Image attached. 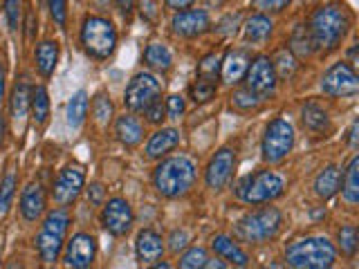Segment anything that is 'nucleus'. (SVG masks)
<instances>
[{
    "label": "nucleus",
    "mask_w": 359,
    "mask_h": 269,
    "mask_svg": "<svg viewBox=\"0 0 359 269\" xmlns=\"http://www.w3.org/2000/svg\"><path fill=\"white\" fill-rule=\"evenodd\" d=\"M196 182V164L187 155L166 157L164 162L157 164L153 173V184L157 193L164 198H180L187 195Z\"/></svg>",
    "instance_id": "f257e3e1"
},
{
    "label": "nucleus",
    "mask_w": 359,
    "mask_h": 269,
    "mask_svg": "<svg viewBox=\"0 0 359 269\" xmlns=\"http://www.w3.org/2000/svg\"><path fill=\"white\" fill-rule=\"evenodd\" d=\"M348 25H351V18H348L344 7L337 5H325L319 7L310 18V27L308 34L312 39L314 48L321 50H332L341 43V39L346 36Z\"/></svg>",
    "instance_id": "f03ea898"
},
{
    "label": "nucleus",
    "mask_w": 359,
    "mask_h": 269,
    "mask_svg": "<svg viewBox=\"0 0 359 269\" xmlns=\"http://www.w3.org/2000/svg\"><path fill=\"white\" fill-rule=\"evenodd\" d=\"M280 224H283V216L276 207H263L258 211L247 213L245 218H241L233 227V235L241 242H250V244H263L269 242L274 235L280 231Z\"/></svg>",
    "instance_id": "7ed1b4c3"
},
{
    "label": "nucleus",
    "mask_w": 359,
    "mask_h": 269,
    "mask_svg": "<svg viewBox=\"0 0 359 269\" xmlns=\"http://www.w3.org/2000/svg\"><path fill=\"white\" fill-rule=\"evenodd\" d=\"M285 261L299 269H328L337 261V249L328 238H303L287 247Z\"/></svg>",
    "instance_id": "20e7f679"
},
{
    "label": "nucleus",
    "mask_w": 359,
    "mask_h": 269,
    "mask_svg": "<svg viewBox=\"0 0 359 269\" xmlns=\"http://www.w3.org/2000/svg\"><path fill=\"white\" fill-rule=\"evenodd\" d=\"M283 191H285L283 175H278L276 171H258L241 179L238 186H236V195L245 205H267V202L283 195Z\"/></svg>",
    "instance_id": "39448f33"
},
{
    "label": "nucleus",
    "mask_w": 359,
    "mask_h": 269,
    "mask_svg": "<svg viewBox=\"0 0 359 269\" xmlns=\"http://www.w3.org/2000/svg\"><path fill=\"white\" fill-rule=\"evenodd\" d=\"M67 227H70V216H67L65 209H56L48 213V218L43 220L41 231L36 235V247L43 263L50 265L59 258V254L63 251Z\"/></svg>",
    "instance_id": "423d86ee"
},
{
    "label": "nucleus",
    "mask_w": 359,
    "mask_h": 269,
    "mask_svg": "<svg viewBox=\"0 0 359 269\" xmlns=\"http://www.w3.org/2000/svg\"><path fill=\"white\" fill-rule=\"evenodd\" d=\"M81 45L93 59H108L117 48V29L110 20L90 16L81 27Z\"/></svg>",
    "instance_id": "0eeeda50"
},
{
    "label": "nucleus",
    "mask_w": 359,
    "mask_h": 269,
    "mask_svg": "<svg viewBox=\"0 0 359 269\" xmlns=\"http://www.w3.org/2000/svg\"><path fill=\"white\" fill-rule=\"evenodd\" d=\"M294 126L287 121V119H272L267 123L265 134H263V144H261V151H263V160L267 164H278L283 162L285 157L290 155V151L294 149Z\"/></svg>",
    "instance_id": "6e6552de"
},
{
    "label": "nucleus",
    "mask_w": 359,
    "mask_h": 269,
    "mask_svg": "<svg viewBox=\"0 0 359 269\" xmlns=\"http://www.w3.org/2000/svg\"><path fill=\"white\" fill-rule=\"evenodd\" d=\"M162 97V83L149 72H140L130 78V83L126 85V95L123 101L130 112H144L155 99Z\"/></svg>",
    "instance_id": "1a4fd4ad"
},
{
    "label": "nucleus",
    "mask_w": 359,
    "mask_h": 269,
    "mask_svg": "<svg viewBox=\"0 0 359 269\" xmlns=\"http://www.w3.org/2000/svg\"><path fill=\"white\" fill-rule=\"evenodd\" d=\"M321 90H323V95H328V97L357 95L359 78L353 70V65L341 61V63H334L332 67H328L325 74L321 76Z\"/></svg>",
    "instance_id": "9d476101"
},
{
    "label": "nucleus",
    "mask_w": 359,
    "mask_h": 269,
    "mask_svg": "<svg viewBox=\"0 0 359 269\" xmlns=\"http://www.w3.org/2000/svg\"><path fill=\"white\" fill-rule=\"evenodd\" d=\"M247 88L258 99H267L274 95L276 90V72H274V63L269 61V56H256L254 61L247 65Z\"/></svg>",
    "instance_id": "9b49d317"
},
{
    "label": "nucleus",
    "mask_w": 359,
    "mask_h": 269,
    "mask_svg": "<svg viewBox=\"0 0 359 269\" xmlns=\"http://www.w3.org/2000/svg\"><path fill=\"white\" fill-rule=\"evenodd\" d=\"M133 207L123 198H110L101 211V224L110 235H126L133 227Z\"/></svg>",
    "instance_id": "f8f14e48"
},
{
    "label": "nucleus",
    "mask_w": 359,
    "mask_h": 269,
    "mask_svg": "<svg viewBox=\"0 0 359 269\" xmlns=\"http://www.w3.org/2000/svg\"><path fill=\"white\" fill-rule=\"evenodd\" d=\"M83 182H86V173H83V168H81V166H79V164L65 166L63 171L59 173V177H56V182H54V191H52L54 202H56L59 207L72 205V202H74L79 195H81Z\"/></svg>",
    "instance_id": "ddd939ff"
},
{
    "label": "nucleus",
    "mask_w": 359,
    "mask_h": 269,
    "mask_svg": "<svg viewBox=\"0 0 359 269\" xmlns=\"http://www.w3.org/2000/svg\"><path fill=\"white\" fill-rule=\"evenodd\" d=\"M97 258V240L90 233H76L72 235V240L65 247L63 261L67 267L74 269H86L95 263Z\"/></svg>",
    "instance_id": "4468645a"
},
{
    "label": "nucleus",
    "mask_w": 359,
    "mask_h": 269,
    "mask_svg": "<svg viewBox=\"0 0 359 269\" xmlns=\"http://www.w3.org/2000/svg\"><path fill=\"white\" fill-rule=\"evenodd\" d=\"M233 166H236V153L231 149H220L211 157V162L205 171L207 186L213 191H220L227 186L231 179V173H233Z\"/></svg>",
    "instance_id": "2eb2a0df"
},
{
    "label": "nucleus",
    "mask_w": 359,
    "mask_h": 269,
    "mask_svg": "<svg viewBox=\"0 0 359 269\" xmlns=\"http://www.w3.org/2000/svg\"><path fill=\"white\" fill-rule=\"evenodd\" d=\"M173 32L182 39H196L209 29V14L205 9H187L177 11L171 22Z\"/></svg>",
    "instance_id": "dca6fc26"
},
{
    "label": "nucleus",
    "mask_w": 359,
    "mask_h": 269,
    "mask_svg": "<svg viewBox=\"0 0 359 269\" xmlns=\"http://www.w3.org/2000/svg\"><path fill=\"white\" fill-rule=\"evenodd\" d=\"M135 254H137V261L142 265H153L155 261H160L164 254V240L162 235L153 231V229H144L137 233V240H135Z\"/></svg>",
    "instance_id": "f3484780"
},
{
    "label": "nucleus",
    "mask_w": 359,
    "mask_h": 269,
    "mask_svg": "<svg viewBox=\"0 0 359 269\" xmlns=\"http://www.w3.org/2000/svg\"><path fill=\"white\" fill-rule=\"evenodd\" d=\"M247 65H250V54H247L245 50H229L220 61L222 81L229 83V85L238 83L247 72Z\"/></svg>",
    "instance_id": "a211bd4d"
},
{
    "label": "nucleus",
    "mask_w": 359,
    "mask_h": 269,
    "mask_svg": "<svg viewBox=\"0 0 359 269\" xmlns=\"http://www.w3.org/2000/svg\"><path fill=\"white\" fill-rule=\"evenodd\" d=\"M45 211V191L41 184H27L20 195V213L27 222H36Z\"/></svg>",
    "instance_id": "6ab92c4d"
},
{
    "label": "nucleus",
    "mask_w": 359,
    "mask_h": 269,
    "mask_svg": "<svg viewBox=\"0 0 359 269\" xmlns=\"http://www.w3.org/2000/svg\"><path fill=\"white\" fill-rule=\"evenodd\" d=\"M177 144H180V132L175 128H162L151 134L149 144H146V157H151V160L164 157L166 153H171Z\"/></svg>",
    "instance_id": "aec40b11"
},
{
    "label": "nucleus",
    "mask_w": 359,
    "mask_h": 269,
    "mask_svg": "<svg viewBox=\"0 0 359 269\" xmlns=\"http://www.w3.org/2000/svg\"><path fill=\"white\" fill-rule=\"evenodd\" d=\"M211 247H213V251L222 258V261H229L231 265H238V267L250 265V258H247V254L229 238V235H216V238L211 240Z\"/></svg>",
    "instance_id": "412c9836"
},
{
    "label": "nucleus",
    "mask_w": 359,
    "mask_h": 269,
    "mask_svg": "<svg viewBox=\"0 0 359 269\" xmlns=\"http://www.w3.org/2000/svg\"><path fill=\"white\" fill-rule=\"evenodd\" d=\"M117 137L123 146H137L144 137V128L137 117L133 115H123L117 119V126H115Z\"/></svg>",
    "instance_id": "4be33fe9"
},
{
    "label": "nucleus",
    "mask_w": 359,
    "mask_h": 269,
    "mask_svg": "<svg viewBox=\"0 0 359 269\" xmlns=\"http://www.w3.org/2000/svg\"><path fill=\"white\" fill-rule=\"evenodd\" d=\"M339 182H341L339 168L325 166L323 171L317 175V179H314V193H317L321 200H328L337 193V191H339Z\"/></svg>",
    "instance_id": "5701e85b"
},
{
    "label": "nucleus",
    "mask_w": 359,
    "mask_h": 269,
    "mask_svg": "<svg viewBox=\"0 0 359 269\" xmlns=\"http://www.w3.org/2000/svg\"><path fill=\"white\" fill-rule=\"evenodd\" d=\"M341 195L351 207L359 202V157L355 155L341 177Z\"/></svg>",
    "instance_id": "b1692460"
},
{
    "label": "nucleus",
    "mask_w": 359,
    "mask_h": 269,
    "mask_svg": "<svg viewBox=\"0 0 359 269\" xmlns=\"http://www.w3.org/2000/svg\"><path fill=\"white\" fill-rule=\"evenodd\" d=\"M144 63L149 65L151 70L166 72V70H171L173 56H171V52H168L166 45H162V43H151L149 48L144 50Z\"/></svg>",
    "instance_id": "393cba45"
},
{
    "label": "nucleus",
    "mask_w": 359,
    "mask_h": 269,
    "mask_svg": "<svg viewBox=\"0 0 359 269\" xmlns=\"http://www.w3.org/2000/svg\"><path fill=\"white\" fill-rule=\"evenodd\" d=\"M301 121L310 132H323V130H328V126H330L328 112H325L321 106L312 104V101L301 108Z\"/></svg>",
    "instance_id": "a878e982"
},
{
    "label": "nucleus",
    "mask_w": 359,
    "mask_h": 269,
    "mask_svg": "<svg viewBox=\"0 0 359 269\" xmlns=\"http://www.w3.org/2000/svg\"><path fill=\"white\" fill-rule=\"evenodd\" d=\"M245 41L250 43H263L269 34H272V20H269L265 14H254L245 20Z\"/></svg>",
    "instance_id": "bb28decb"
},
{
    "label": "nucleus",
    "mask_w": 359,
    "mask_h": 269,
    "mask_svg": "<svg viewBox=\"0 0 359 269\" xmlns=\"http://www.w3.org/2000/svg\"><path fill=\"white\" fill-rule=\"evenodd\" d=\"M86 115H88V92L86 90H79V92H74L72 99L67 101V110H65L67 126L79 128L86 121Z\"/></svg>",
    "instance_id": "cd10ccee"
},
{
    "label": "nucleus",
    "mask_w": 359,
    "mask_h": 269,
    "mask_svg": "<svg viewBox=\"0 0 359 269\" xmlns=\"http://www.w3.org/2000/svg\"><path fill=\"white\" fill-rule=\"evenodd\" d=\"M56 59H59V45L52 41H43L36 48V67L43 76H50L56 67Z\"/></svg>",
    "instance_id": "c85d7f7f"
},
{
    "label": "nucleus",
    "mask_w": 359,
    "mask_h": 269,
    "mask_svg": "<svg viewBox=\"0 0 359 269\" xmlns=\"http://www.w3.org/2000/svg\"><path fill=\"white\" fill-rule=\"evenodd\" d=\"M29 106H32V92H29V85H27V83L16 85L14 95H11V117H14L16 121L25 119Z\"/></svg>",
    "instance_id": "c756f323"
},
{
    "label": "nucleus",
    "mask_w": 359,
    "mask_h": 269,
    "mask_svg": "<svg viewBox=\"0 0 359 269\" xmlns=\"http://www.w3.org/2000/svg\"><path fill=\"white\" fill-rule=\"evenodd\" d=\"M337 240H339L341 254L346 258H353L357 254V247H359V235H357L355 224H346V227H341L339 233H337Z\"/></svg>",
    "instance_id": "7c9ffc66"
},
{
    "label": "nucleus",
    "mask_w": 359,
    "mask_h": 269,
    "mask_svg": "<svg viewBox=\"0 0 359 269\" xmlns=\"http://www.w3.org/2000/svg\"><path fill=\"white\" fill-rule=\"evenodd\" d=\"M216 78H205V76H198L196 78V83L191 85V99L196 101V104H205V101L213 99V95H216Z\"/></svg>",
    "instance_id": "2f4dec72"
},
{
    "label": "nucleus",
    "mask_w": 359,
    "mask_h": 269,
    "mask_svg": "<svg viewBox=\"0 0 359 269\" xmlns=\"http://www.w3.org/2000/svg\"><path fill=\"white\" fill-rule=\"evenodd\" d=\"M32 110H34V119L36 123H45L50 117V99H48V90L39 85L32 92Z\"/></svg>",
    "instance_id": "473e14b6"
},
{
    "label": "nucleus",
    "mask_w": 359,
    "mask_h": 269,
    "mask_svg": "<svg viewBox=\"0 0 359 269\" xmlns=\"http://www.w3.org/2000/svg\"><path fill=\"white\" fill-rule=\"evenodd\" d=\"M112 101H110V97H106V95H97L95 97V101H93V115H95V119H97V123L99 126H108L110 123V119H112Z\"/></svg>",
    "instance_id": "72a5a7b5"
},
{
    "label": "nucleus",
    "mask_w": 359,
    "mask_h": 269,
    "mask_svg": "<svg viewBox=\"0 0 359 269\" xmlns=\"http://www.w3.org/2000/svg\"><path fill=\"white\" fill-rule=\"evenodd\" d=\"M292 50H294L299 56H308L314 50L312 39H310V34H308L306 27H297L294 34H292Z\"/></svg>",
    "instance_id": "f704fd0d"
},
{
    "label": "nucleus",
    "mask_w": 359,
    "mask_h": 269,
    "mask_svg": "<svg viewBox=\"0 0 359 269\" xmlns=\"http://www.w3.org/2000/svg\"><path fill=\"white\" fill-rule=\"evenodd\" d=\"M209 261L207 251L202 247H191V249L180 258V267L184 269H198V267H205V263Z\"/></svg>",
    "instance_id": "c9c22d12"
},
{
    "label": "nucleus",
    "mask_w": 359,
    "mask_h": 269,
    "mask_svg": "<svg viewBox=\"0 0 359 269\" xmlns=\"http://www.w3.org/2000/svg\"><path fill=\"white\" fill-rule=\"evenodd\" d=\"M14 193H16V175L7 173L3 184H0V213H5L9 209L11 200H14Z\"/></svg>",
    "instance_id": "e433bc0d"
},
{
    "label": "nucleus",
    "mask_w": 359,
    "mask_h": 269,
    "mask_svg": "<svg viewBox=\"0 0 359 269\" xmlns=\"http://www.w3.org/2000/svg\"><path fill=\"white\" fill-rule=\"evenodd\" d=\"M272 63H274V61H272ZM294 70H297L294 56H292L290 52H278L276 63H274V72H276V76H280V78H290L292 74H294Z\"/></svg>",
    "instance_id": "4c0bfd02"
},
{
    "label": "nucleus",
    "mask_w": 359,
    "mask_h": 269,
    "mask_svg": "<svg viewBox=\"0 0 359 269\" xmlns=\"http://www.w3.org/2000/svg\"><path fill=\"white\" fill-rule=\"evenodd\" d=\"M220 61H222L220 54H209V56H205V59H202L200 65H198V76L218 78V74H220Z\"/></svg>",
    "instance_id": "58836bf2"
},
{
    "label": "nucleus",
    "mask_w": 359,
    "mask_h": 269,
    "mask_svg": "<svg viewBox=\"0 0 359 269\" xmlns=\"http://www.w3.org/2000/svg\"><path fill=\"white\" fill-rule=\"evenodd\" d=\"M258 104H261V99H258L250 88L238 90V92L233 95V106H236V108H241V110H252V108H256Z\"/></svg>",
    "instance_id": "ea45409f"
},
{
    "label": "nucleus",
    "mask_w": 359,
    "mask_h": 269,
    "mask_svg": "<svg viewBox=\"0 0 359 269\" xmlns=\"http://www.w3.org/2000/svg\"><path fill=\"white\" fill-rule=\"evenodd\" d=\"M5 16L9 22V29L16 32L20 25V0H5Z\"/></svg>",
    "instance_id": "a19ab883"
},
{
    "label": "nucleus",
    "mask_w": 359,
    "mask_h": 269,
    "mask_svg": "<svg viewBox=\"0 0 359 269\" xmlns=\"http://www.w3.org/2000/svg\"><path fill=\"white\" fill-rule=\"evenodd\" d=\"M144 115H146V119H149L151 123H162L166 119V106L162 104V97L155 99L153 104L144 110Z\"/></svg>",
    "instance_id": "79ce46f5"
},
{
    "label": "nucleus",
    "mask_w": 359,
    "mask_h": 269,
    "mask_svg": "<svg viewBox=\"0 0 359 269\" xmlns=\"http://www.w3.org/2000/svg\"><path fill=\"white\" fill-rule=\"evenodd\" d=\"M48 7H50V14L54 18L56 25H65V18H67V9H65V0H48Z\"/></svg>",
    "instance_id": "37998d69"
},
{
    "label": "nucleus",
    "mask_w": 359,
    "mask_h": 269,
    "mask_svg": "<svg viewBox=\"0 0 359 269\" xmlns=\"http://www.w3.org/2000/svg\"><path fill=\"white\" fill-rule=\"evenodd\" d=\"M166 115L171 117V119L182 117L184 115V99L180 97V95L168 97V101H166Z\"/></svg>",
    "instance_id": "c03bdc74"
},
{
    "label": "nucleus",
    "mask_w": 359,
    "mask_h": 269,
    "mask_svg": "<svg viewBox=\"0 0 359 269\" xmlns=\"http://www.w3.org/2000/svg\"><path fill=\"white\" fill-rule=\"evenodd\" d=\"M254 5L261 11H280L290 5V0H254Z\"/></svg>",
    "instance_id": "a18cd8bd"
},
{
    "label": "nucleus",
    "mask_w": 359,
    "mask_h": 269,
    "mask_svg": "<svg viewBox=\"0 0 359 269\" xmlns=\"http://www.w3.org/2000/svg\"><path fill=\"white\" fill-rule=\"evenodd\" d=\"M104 198H106V188L101 186V184H93L88 188V200L93 202V205H101V202H104Z\"/></svg>",
    "instance_id": "49530a36"
},
{
    "label": "nucleus",
    "mask_w": 359,
    "mask_h": 269,
    "mask_svg": "<svg viewBox=\"0 0 359 269\" xmlns=\"http://www.w3.org/2000/svg\"><path fill=\"white\" fill-rule=\"evenodd\" d=\"M187 242H189V233H187V231H173V235H171V249H173L175 254H177L180 249H184Z\"/></svg>",
    "instance_id": "de8ad7c7"
},
{
    "label": "nucleus",
    "mask_w": 359,
    "mask_h": 269,
    "mask_svg": "<svg viewBox=\"0 0 359 269\" xmlns=\"http://www.w3.org/2000/svg\"><path fill=\"white\" fill-rule=\"evenodd\" d=\"M142 16L149 18V20H155L157 18V7L151 0H142Z\"/></svg>",
    "instance_id": "09e8293b"
},
{
    "label": "nucleus",
    "mask_w": 359,
    "mask_h": 269,
    "mask_svg": "<svg viewBox=\"0 0 359 269\" xmlns=\"http://www.w3.org/2000/svg\"><path fill=\"white\" fill-rule=\"evenodd\" d=\"M164 3L168 5V7H171V9H187L191 3H194V0H164Z\"/></svg>",
    "instance_id": "8fccbe9b"
},
{
    "label": "nucleus",
    "mask_w": 359,
    "mask_h": 269,
    "mask_svg": "<svg viewBox=\"0 0 359 269\" xmlns=\"http://www.w3.org/2000/svg\"><path fill=\"white\" fill-rule=\"evenodd\" d=\"M117 5H119V9L123 11V16H128L130 11H133V5H135V0H117Z\"/></svg>",
    "instance_id": "3c124183"
},
{
    "label": "nucleus",
    "mask_w": 359,
    "mask_h": 269,
    "mask_svg": "<svg viewBox=\"0 0 359 269\" xmlns=\"http://www.w3.org/2000/svg\"><path fill=\"white\" fill-rule=\"evenodd\" d=\"M357 130H359V123L355 121L351 126V149H357Z\"/></svg>",
    "instance_id": "603ef678"
},
{
    "label": "nucleus",
    "mask_w": 359,
    "mask_h": 269,
    "mask_svg": "<svg viewBox=\"0 0 359 269\" xmlns=\"http://www.w3.org/2000/svg\"><path fill=\"white\" fill-rule=\"evenodd\" d=\"M205 267H209V269H224V267H227V263H222V261H207Z\"/></svg>",
    "instance_id": "864d4df0"
},
{
    "label": "nucleus",
    "mask_w": 359,
    "mask_h": 269,
    "mask_svg": "<svg viewBox=\"0 0 359 269\" xmlns=\"http://www.w3.org/2000/svg\"><path fill=\"white\" fill-rule=\"evenodd\" d=\"M3 92H5V72L0 67V101H3Z\"/></svg>",
    "instance_id": "5fc2aeb1"
},
{
    "label": "nucleus",
    "mask_w": 359,
    "mask_h": 269,
    "mask_svg": "<svg viewBox=\"0 0 359 269\" xmlns=\"http://www.w3.org/2000/svg\"><path fill=\"white\" fill-rule=\"evenodd\" d=\"M207 3H209L211 7H220V5L224 3V0H207Z\"/></svg>",
    "instance_id": "6e6d98bb"
}]
</instances>
